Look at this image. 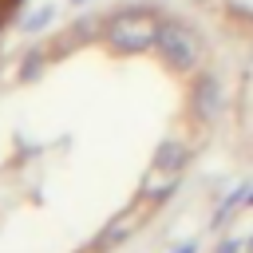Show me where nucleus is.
<instances>
[{
	"label": "nucleus",
	"mask_w": 253,
	"mask_h": 253,
	"mask_svg": "<svg viewBox=\"0 0 253 253\" xmlns=\"http://www.w3.org/2000/svg\"><path fill=\"white\" fill-rule=\"evenodd\" d=\"M174 253H198V245H194V241H182V245H178Z\"/></svg>",
	"instance_id": "9"
},
{
	"label": "nucleus",
	"mask_w": 253,
	"mask_h": 253,
	"mask_svg": "<svg viewBox=\"0 0 253 253\" xmlns=\"http://www.w3.org/2000/svg\"><path fill=\"white\" fill-rule=\"evenodd\" d=\"M51 16H55V8H40V12H36V16L28 20V32H40V28H43V24L51 20Z\"/></svg>",
	"instance_id": "6"
},
{
	"label": "nucleus",
	"mask_w": 253,
	"mask_h": 253,
	"mask_svg": "<svg viewBox=\"0 0 253 253\" xmlns=\"http://www.w3.org/2000/svg\"><path fill=\"white\" fill-rule=\"evenodd\" d=\"M154 47H158V55H162L170 67H178V71H194L198 59H202V43H198L194 32H190L186 24H178V20L158 24V40H154Z\"/></svg>",
	"instance_id": "2"
},
{
	"label": "nucleus",
	"mask_w": 253,
	"mask_h": 253,
	"mask_svg": "<svg viewBox=\"0 0 253 253\" xmlns=\"http://www.w3.org/2000/svg\"><path fill=\"white\" fill-rule=\"evenodd\" d=\"M245 249H253V237H249V241H245Z\"/></svg>",
	"instance_id": "11"
},
{
	"label": "nucleus",
	"mask_w": 253,
	"mask_h": 253,
	"mask_svg": "<svg viewBox=\"0 0 253 253\" xmlns=\"http://www.w3.org/2000/svg\"><path fill=\"white\" fill-rule=\"evenodd\" d=\"M241 249H245V241H241V237H225V241L217 245V253H241Z\"/></svg>",
	"instance_id": "7"
},
{
	"label": "nucleus",
	"mask_w": 253,
	"mask_h": 253,
	"mask_svg": "<svg viewBox=\"0 0 253 253\" xmlns=\"http://www.w3.org/2000/svg\"><path fill=\"white\" fill-rule=\"evenodd\" d=\"M245 198H249V186H237L233 194H225V202H221V206H217V213H213V225H225V221H229V213L245 206Z\"/></svg>",
	"instance_id": "5"
},
{
	"label": "nucleus",
	"mask_w": 253,
	"mask_h": 253,
	"mask_svg": "<svg viewBox=\"0 0 253 253\" xmlns=\"http://www.w3.org/2000/svg\"><path fill=\"white\" fill-rule=\"evenodd\" d=\"M221 103H225L221 83H217L213 75H202V79H198V87H194V111H198L206 123H213V119L221 115Z\"/></svg>",
	"instance_id": "3"
},
{
	"label": "nucleus",
	"mask_w": 253,
	"mask_h": 253,
	"mask_svg": "<svg viewBox=\"0 0 253 253\" xmlns=\"http://www.w3.org/2000/svg\"><path fill=\"white\" fill-rule=\"evenodd\" d=\"M190 158V146L178 142V138H166L158 150H154V174H178Z\"/></svg>",
	"instance_id": "4"
},
{
	"label": "nucleus",
	"mask_w": 253,
	"mask_h": 253,
	"mask_svg": "<svg viewBox=\"0 0 253 253\" xmlns=\"http://www.w3.org/2000/svg\"><path fill=\"white\" fill-rule=\"evenodd\" d=\"M158 40V20L146 8H123L107 20V43L119 55H142Z\"/></svg>",
	"instance_id": "1"
},
{
	"label": "nucleus",
	"mask_w": 253,
	"mask_h": 253,
	"mask_svg": "<svg viewBox=\"0 0 253 253\" xmlns=\"http://www.w3.org/2000/svg\"><path fill=\"white\" fill-rule=\"evenodd\" d=\"M245 206H253V186H249V198H245Z\"/></svg>",
	"instance_id": "10"
},
{
	"label": "nucleus",
	"mask_w": 253,
	"mask_h": 253,
	"mask_svg": "<svg viewBox=\"0 0 253 253\" xmlns=\"http://www.w3.org/2000/svg\"><path fill=\"white\" fill-rule=\"evenodd\" d=\"M40 59H43L40 51H36V55H28V67H24V75H36V71H40Z\"/></svg>",
	"instance_id": "8"
}]
</instances>
